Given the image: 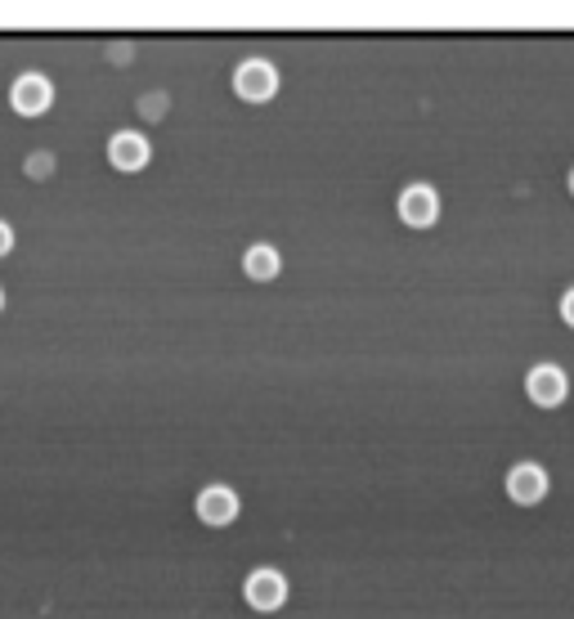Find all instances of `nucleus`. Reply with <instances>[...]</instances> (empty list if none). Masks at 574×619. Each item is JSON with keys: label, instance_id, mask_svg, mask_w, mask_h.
<instances>
[{"label": "nucleus", "instance_id": "nucleus-1", "mask_svg": "<svg viewBox=\"0 0 574 619\" xmlns=\"http://www.w3.org/2000/svg\"><path fill=\"white\" fill-rule=\"evenodd\" d=\"M234 90H238V99H247V104L274 99V95H278V67H274L269 58H247V63H238Z\"/></svg>", "mask_w": 574, "mask_h": 619}, {"label": "nucleus", "instance_id": "nucleus-2", "mask_svg": "<svg viewBox=\"0 0 574 619\" xmlns=\"http://www.w3.org/2000/svg\"><path fill=\"white\" fill-rule=\"evenodd\" d=\"M10 104H14L19 117H41L54 104V81L45 73H23L14 81V90H10Z\"/></svg>", "mask_w": 574, "mask_h": 619}, {"label": "nucleus", "instance_id": "nucleus-3", "mask_svg": "<svg viewBox=\"0 0 574 619\" xmlns=\"http://www.w3.org/2000/svg\"><path fill=\"white\" fill-rule=\"evenodd\" d=\"M243 597H247V606L252 610H278L283 601H287V579L278 575V570H269V566H260V570H252L247 575V584H243Z\"/></svg>", "mask_w": 574, "mask_h": 619}, {"label": "nucleus", "instance_id": "nucleus-4", "mask_svg": "<svg viewBox=\"0 0 574 619\" xmlns=\"http://www.w3.org/2000/svg\"><path fill=\"white\" fill-rule=\"evenodd\" d=\"M399 216H404V225H413V229H430V225H436V216H440L436 189H430V184H408V189L399 193Z\"/></svg>", "mask_w": 574, "mask_h": 619}, {"label": "nucleus", "instance_id": "nucleus-5", "mask_svg": "<svg viewBox=\"0 0 574 619\" xmlns=\"http://www.w3.org/2000/svg\"><path fill=\"white\" fill-rule=\"evenodd\" d=\"M149 158H153V149H149V140H144L139 130H117L108 140V162L117 171H144Z\"/></svg>", "mask_w": 574, "mask_h": 619}, {"label": "nucleus", "instance_id": "nucleus-6", "mask_svg": "<svg viewBox=\"0 0 574 619\" xmlns=\"http://www.w3.org/2000/svg\"><path fill=\"white\" fill-rule=\"evenodd\" d=\"M198 521L202 525H234L238 521V494L229 485H206L198 494Z\"/></svg>", "mask_w": 574, "mask_h": 619}, {"label": "nucleus", "instance_id": "nucleus-7", "mask_svg": "<svg viewBox=\"0 0 574 619\" xmlns=\"http://www.w3.org/2000/svg\"><path fill=\"white\" fill-rule=\"evenodd\" d=\"M525 391H530V399H534L539 408H556V404L565 399L570 382H565V373H561V368H552V364H539V368H530V377H525Z\"/></svg>", "mask_w": 574, "mask_h": 619}, {"label": "nucleus", "instance_id": "nucleus-8", "mask_svg": "<svg viewBox=\"0 0 574 619\" xmlns=\"http://www.w3.org/2000/svg\"><path fill=\"white\" fill-rule=\"evenodd\" d=\"M508 494H512L521 507L539 503V499L547 494V471H543L539 462H516L512 476H508Z\"/></svg>", "mask_w": 574, "mask_h": 619}, {"label": "nucleus", "instance_id": "nucleus-9", "mask_svg": "<svg viewBox=\"0 0 574 619\" xmlns=\"http://www.w3.org/2000/svg\"><path fill=\"white\" fill-rule=\"evenodd\" d=\"M243 269H247V279H256V283H269V279H278L283 260H278V251H274L269 243H256V247H247V256H243Z\"/></svg>", "mask_w": 574, "mask_h": 619}, {"label": "nucleus", "instance_id": "nucleus-10", "mask_svg": "<svg viewBox=\"0 0 574 619\" xmlns=\"http://www.w3.org/2000/svg\"><path fill=\"white\" fill-rule=\"evenodd\" d=\"M10 251H14V225L0 221V256H10Z\"/></svg>", "mask_w": 574, "mask_h": 619}, {"label": "nucleus", "instance_id": "nucleus-11", "mask_svg": "<svg viewBox=\"0 0 574 619\" xmlns=\"http://www.w3.org/2000/svg\"><path fill=\"white\" fill-rule=\"evenodd\" d=\"M50 166H54V162H50L45 153H41V158H27V175H50Z\"/></svg>", "mask_w": 574, "mask_h": 619}, {"label": "nucleus", "instance_id": "nucleus-12", "mask_svg": "<svg viewBox=\"0 0 574 619\" xmlns=\"http://www.w3.org/2000/svg\"><path fill=\"white\" fill-rule=\"evenodd\" d=\"M561 319H565V323L574 328V288H570V292L561 297Z\"/></svg>", "mask_w": 574, "mask_h": 619}, {"label": "nucleus", "instance_id": "nucleus-13", "mask_svg": "<svg viewBox=\"0 0 574 619\" xmlns=\"http://www.w3.org/2000/svg\"><path fill=\"white\" fill-rule=\"evenodd\" d=\"M570 193H574V171H570Z\"/></svg>", "mask_w": 574, "mask_h": 619}, {"label": "nucleus", "instance_id": "nucleus-14", "mask_svg": "<svg viewBox=\"0 0 574 619\" xmlns=\"http://www.w3.org/2000/svg\"><path fill=\"white\" fill-rule=\"evenodd\" d=\"M0 310H5V292H0Z\"/></svg>", "mask_w": 574, "mask_h": 619}]
</instances>
